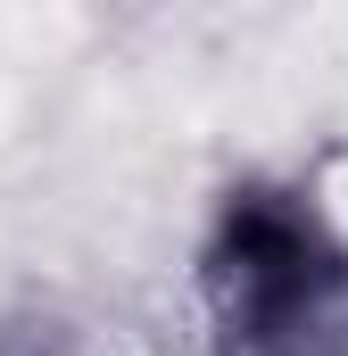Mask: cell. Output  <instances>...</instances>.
I'll return each mask as SVG.
<instances>
[{
    "mask_svg": "<svg viewBox=\"0 0 348 356\" xmlns=\"http://www.w3.org/2000/svg\"><path fill=\"white\" fill-rule=\"evenodd\" d=\"M199 298L224 356H348V241L299 182L249 175L224 191Z\"/></svg>",
    "mask_w": 348,
    "mask_h": 356,
    "instance_id": "obj_1",
    "label": "cell"
}]
</instances>
